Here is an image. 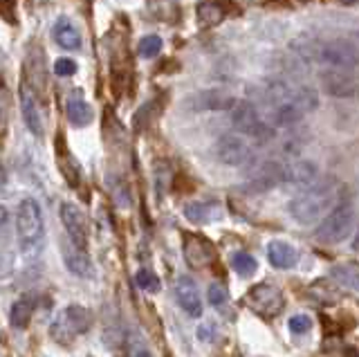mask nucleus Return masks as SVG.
I'll return each instance as SVG.
<instances>
[{
	"mask_svg": "<svg viewBox=\"0 0 359 357\" xmlns=\"http://www.w3.org/2000/svg\"><path fill=\"white\" fill-rule=\"evenodd\" d=\"M330 276L334 278L337 283H341L348 290H357V281H359V270H357V263H344V265H337L332 267Z\"/></svg>",
	"mask_w": 359,
	"mask_h": 357,
	"instance_id": "obj_26",
	"label": "nucleus"
},
{
	"mask_svg": "<svg viewBox=\"0 0 359 357\" xmlns=\"http://www.w3.org/2000/svg\"><path fill=\"white\" fill-rule=\"evenodd\" d=\"M20 110H22V119H25L27 128L34 133L36 137H43L45 133V119L41 113V106L34 97V90L27 88L25 83L20 86Z\"/></svg>",
	"mask_w": 359,
	"mask_h": 357,
	"instance_id": "obj_14",
	"label": "nucleus"
},
{
	"mask_svg": "<svg viewBox=\"0 0 359 357\" xmlns=\"http://www.w3.org/2000/svg\"><path fill=\"white\" fill-rule=\"evenodd\" d=\"M7 119H9V97H7V90L3 88V90H0V133H5Z\"/></svg>",
	"mask_w": 359,
	"mask_h": 357,
	"instance_id": "obj_34",
	"label": "nucleus"
},
{
	"mask_svg": "<svg viewBox=\"0 0 359 357\" xmlns=\"http://www.w3.org/2000/svg\"><path fill=\"white\" fill-rule=\"evenodd\" d=\"M128 357H151V351L146 349V344L137 335H133L128 339Z\"/></svg>",
	"mask_w": 359,
	"mask_h": 357,
	"instance_id": "obj_32",
	"label": "nucleus"
},
{
	"mask_svg": "<svg viewBox=\"0 0 359 357\" xmlns=\"http://www.w3.org/2000/svg\"><path fill=\"white\" fill-rule=\"evenodd\" d=\"M25 76L27 79L22 81L27 88H45V61H43V52L39 48H32L27 54V61H25Z\"/></svg>",
	"mask_w": 359,
	"mask_h": 357,
	"instance_id": "obj_18",
	"label": "nucleus"
},
{
	"mask_svg": "<svg viewBox=\"0 0 359 357\" xmlns=\"http://www.w3.org/2000/svg\"><path fill=\"white\" fill-rule=\"evenodd\" d=\"M216 155H218V160L222 164H227V166H241L245 162H250L252 151H250V147H247V142L243 137L227 133V135H222L218 140V144H216Z\"/></svg>",
	"mask_w": 359,
	"mask_h": 357,
	"instance_id": "obj_12",
	"label": "nucleus"
},
{
	"mask_svg": "<svg viewBox=\"0 0 359 357\" xmlns=\"http://www.w3.org/2000/svg\"><path fill=\"white\" fill-rule=\"evenodd\" d=\"M301 3H308V0H301Z\"/></svg>",
	"mask_w": 359,
	"mask_h": 357,
	"instance_id": "obj_39",
	"label": "nucleus"
},
{
	"mask_svg": "<svg viewBox=\"0 0 359 357\" xmlns=\"http://www.w3.org/2000/svg\"><path fill=\"white\" fill-rule=\"evenodd\" d=\"M135 281H137V288L144 290V292H157V290H160V278L151 270H140L135 274Z\"/></svg>",
	"mask_w": 359,
	"mask_h": 357,
	"instance_id": "obj_29",
	"label": "nucleus"
},
{
	"mask_svg": "<svg viewBox=\"0 0 359 357\" xmlns=\"http://www.w3.org/2000/svg\"><path fill=\"white\" fill-rule=\"evenodd\" d=\"M245 306L258 317L272 319V317L280 315V310H283V306H285V299H283V292H280L276 285L258 283L245 295Z\"/></svg>",
	"mask_w": 359,
	"mask_h": 357,
	"instance_id": "obj_7",
	"label": "nucleus"
},
{
	"mask_svg": "<svg viewBox=\"0 0 359 357\" xmlns=\"http://www.w3.org/2000/svg\"><path fill=\"white\" fill-rule=\"evenodd\" d=\"M227 299H229V292H227V285L224 283H211L209 285V304L211 306H222Z\"/></svg>",
	"mask_w": 359,
	"mask_h": 357,
	"instance_id": "obj_31",
	"label": "nucleus"
},
{
	"mask_svg": "<svg viewBox=\"0 0 359 357\" xmlns=\"http://www.w3.org/2000/svg\"><path fill=\"white\" fill-rule=\"evenodd\" d=\"M90 323H93V312L83 306H67L56 321L52 323V337L56 342H70L72 337H79V335L88 332Z\"/></svg>",
	"mask_w": 359,
	"mask_h": 357,
	"instance_id": "obj_5",
	"label": "nucleus"
},
{
	"mask_svg": "<svg viewBox=\"0 0 359 357\" xmlns=\"http://www.w3.org/2000/svg\"><path fill=\"white\" fill-rule=\"evenodd\" d=\"M231 124L236 130H241L243 135L252 137L256 142H267L274 137V130L269 128L258 115V110L250 102H236L231 108Z\"/></svg>",
	"mask_w": 359,
	"mask_h": 357,
	"instance_id": "obj_6",
	"label": "nucleus"
},
{
	"mask_svg": "<svg viewBox=\"0 0 359 357\" xmlns=\"http://www.w3.org/2000/svg\"><path fill=\"white\" fill-rule=\"evenodd\" d=\"M9 214H7V209L5 207H0V227H5V222H7Z\"/></svg>",
	"mask_w": 359,
	"mask_h": 357,
	"instance_id": "obj_37",
	"label": "nucleus"
},
{
	"mask_svg": "<svg viewBox=\"0 0 359 357\" xmlns=\"http://www.w3.org/2000/svg\"><path fill=\"white\" fill-rule=\"evenodd\" d=\"M59 166H61V173H63V177L67 180V184H70V187H79V182H81V171H79L76 160L65 151V147L59 149Z\"/></svg>",
	"mask_w": 359,
	"mask_h": 357,
	"instance_id": "obj_27",
	"label": "nucleus"
},
{
	"mask_svg": "<svg viewBox=\"0 0 359 357\" xmlns=\"http://www.w3.org/2000/svg\"><path fill=\"white\" fill-rule=\"evenodd\" d=\"M287 326H290V330L294 332V335H303V332H308L312 328V321L306 315H294V317L290 319Z\"/></svg>",
	"mask_w": 359,
	"mask_h": 357,
	"instance_id": "obj_33",
	"label": "nucleus"
},
{
	"mask_svg": "<svg viewBox=\"0 0 359 357\" xmlns=\"http://www.w3.org/2000/svg\"><path fill=\"white\" fill-rule=\"evenodd\" d=\"M61 220H63V227L67 231L70 243H74L76 248L86 250L88 248V220L83 216V211L72 203H63L61 205Z\"/></svg>",
	"mask_w": 359,
	"mask_h": 357,
	"instance_id": "obj_10",
	"label": "nucleus"
},
{
	"mask_svg": "<svg viewBox=\"0 0 359 357\" xmlns=\"http://www.w3.org/2000/svg\"><path fill=\"white\" fill-rule=\"evenodd\" d=\"M162 52V39L160 36H144L140 41V54L146 59L157 57Z\"/></svg>",
	"mask_w": 359,
	"mask_h": 357,
	"instance_id": "obj_30",
	"label": "nucleus"
},
{
	"mask_svg": "<svg viewBox=\"0 0 359 357\" xmlns=\"http://www.w3.org/2000/svg\"><path fill=\"white\" fill-rule=\"evenodd\" d=\"M280 182H283V166H280L278 162H263L250 173L245 189L250 194H263V191H269V189L280 184Z\"/></svg>",
	"mask_w": 359,
	"mask_h": 357,
	"instance_id": "obj_11",
	"label": "nucleus"
},
{
	"mask_svg": "<svg viewBox=\"0 0 359 357\" xmlns=\"http://www.w3.org/2000/svg\"><path fill=\"white\" fill-rule=\"evenodd\" d=\"M63 261L67 265V270L76 276H90L93 274V263H90V256L86 254V250L76 248L74 243L65 241L63 243Z\"/></svg>",
	"mask_w": 359,
	"mask_h": 357,
	"instance_id": "obj_17",
	"label": "nucleus"
},
{
	"mask_svg": "<svg viewBox=\"0 0 359 357\" xmlns=\"http://www.w3.org/2000/svg\"><path fill=\"white\" fill-rule=\"evenodd\" d=\"M224 16H227V7H224L222 3H218V0L202 3L198 7V20H200V25H205V27L220 25L224 20Z\"/></svg>",
	"mask_w": 359,
	"mask_h": 357,
	"instance_id": "obj_25",
	"label": "nucleus"
},
{
	"mask_svg": "<svg viewBox=\"0 0 359 357\" xmlns=\"http://www.w3.org/2000/svg\"><path fill=\"white\" fill-rule=\"evenodd\" d=\"M267 259L274 267H278V270H287V267L297 263V252L287 243L272 241L267 245Z\"/></svg>",
	"mask_w": 359,
	"mask_h": 357,
	"instance_id": "obj_21",
	"label": "nucleus"
},
{
	"mask_svg": "<svg viewBox=\"0 0 359 357\" xmlns=\"http://www.w3.org/2000/svg\"><path fill=\"white\" fill-rule=\"evenodd\" d=\"M175 299L177 304L182 306V310L189 317H200L202 315V301H200V292L198 285L194 283V278L189 276H180L175 283Z\"/></svg>",
	"mask_w": 359,
	"mask_h": 357,
	"instance_id": "obj_16",
	"label": "nucleus"
},
{
	"mask_svg": "<svg viewBox=\"0 0 359 357\" xmlns=\"http://www.w3.org/2000/svg\"><path fill=\"white\" fill-rule=\"evenodd\" d=\"M184 259L191 267H207L216 261V250L198 234H184Z\"/></svg>",
	"mask_w": 359,
	"mask_h": 357,
	"instance_id": "obj_13",
	"label": "nucleus"
},
{
	"mask_svg": "<svg viewBox=\"0 0 359 357\" xmlns=\"http://www.w3.org/2000/svg\"><path fill=\"white\" fill-rule=\"evenodd\" d=\"M54 72L59 76H70V74L76 72V63L72 59H59L54 65Z\"/></svg>",
	"mask_w": 359,
	"mask_h": 357,
	"instance_id": "obj_35",
	"label": "nucleus"
},
{
	"mask_svg": "<svg viewBox=\"0 0 359 357\" xmlns=\"http://www.w3.org/2000/svg\"><path fill=\"white\" fill-rule=\"evenodd\" d=\"M319 106V97L312 88H299L297 93H292V97H287L285 102L276 104L274 113H272V121L276 126H292L301 121V117L310 113Z\"/></svg>",
	"mask_w": 359,
	"mask_h": 357,
	"instance_id": "obj_4",
	"label": "nucleus"
},
{
	"mask_svg": "<svg viewBox=\"0 0 359 357\" xmlns=\"http://www.w3.org/2000/svg\"><path fill=\"white\" fill-rule=\"evenodd\" d=\"M0 3H7V0H0Z\"/></svg>",
	"mask_w": 359,
	"mask_h": 357,
	"instance_id": "obj_40",
	"label": "nucleus"
},
{
	"mask_svg": "<svg viewBox=\"0 0 359 357\" xmlns=\"http://www.w3.org/2000/svg\"><path fill=\"white\" fill-rule=\"evenodd\" d=\"M52 36L65 50H79V48H81V34H79V29L67 18L56 20L54 27H52Z\"/></svg>",
	"mask_w": 359,
	"mask_h": 357,
	"instance_id": "obj_19",
	"label": "nucleus"
},
{
	"mask_svg": "<svg viewBox=\"0 0 359 357\" xmlns=\"http://www.w3.org/2000/svg\"><path fill=\"white\" fill-rule=\"evenodd\" d=\"M292 50L299 52L306 61H319L330 68H355L357 46L353 41H314L299 39L292 43Z\"/></svg>",
	"mask_w": 359,
	"mask_h": 357,
	"instance_id": "obj_1",
	"label": "nucleus"
},
{
	"mask_svg": "<svg viewBox=\"0 0 359 357\" xmlns=\"http://www.w3.org/2000/svg\"><path fill=\"white\" fill-rule=\"evenodd\" d=\"M65 113H67V119H70V124L76 126V128H83V126L90 124V121H93V108L83 102V97L79 93H74L70 99H67Z\"/></svg>",
	"mask_w": 359,
	"mask_h": 357,
	"instance_id": "obj_20",
	"label": "nucleus"
},
{
	"mask_svg": "<svg viewBox=\"0 0 359 357\" xmlns=\"http://www.w3.org/2000/svg\"><path fill=\"white\" fill-rule=\"evenodd\" d=\"M231 267H233V272H236V274H241V276H252V274L258 270V263H256V259H254L252 254L238 252V254H233Z\"/></svg>",
	"mask_w": 359,
	"mask_h": 357,
	"instance_id": "obj_28",
	"label": "nucleus"
},
{
	"mask_svg": "<svg viewBox=\"0 0 359 357\" xmlns=\"http://www.w3.org/2000/svg\"><path fill=\"white\" fill-rule=\"evenodd\" d=\"M14 272V256L9 252H0V278H7Z\"/></svg>",
	"mask_w": 359,
	"mask_h": 357,
	"instance_id": "obj_36",
	"label": "nucleus"
},
{
	"mask_svg": "<svg viewBox=\"0 0 359 357\" xmlns=\"http://www.w3.org/2000/svg\"><path fill=\"white\" fill-rule=\"evenodd\" d=\"M321 86L325 93L337 99H351L357 95L355 72H348L346 68H330L321 72Z\"/></svg>",
	"mask_w": 359,
	"mask_h": 357,
	"instance_id": "obj_9",
	"label": "nucleus"
},
{
	"mask_svg": "<svg viewBox=\"0 0 359 357\" xmlns=\"http://www.w3.org/2000/svg\"><path fill=\"white\" fill-rule=\"evenodd\" d=\"M184 216L196 222V225H205V222H213L222 218V209L216 203H191L184 209Z\"/></svg>",
	"mask_w": 359,
	"mask_h": 357,
	"instance_id": "obj_22",
	"label": "nucleus"
},
{
	"mask_svg": "<svg viewBox=\"0 0 359 357\" xmlns=\"http://www.w3.org/2000/svg\"><path fill=\"white\" fill-rule=\"evenodd\" d=\"M18 241L22 248H34L43 238V214L36 200L25 198L18 207V220H16Z\"/></svg>",
	"mask_w": 359,
	"mask_h": 357,
	"instance_id": "obj_8",
	"label": "nucleus"
},
{
	"mask_svg": "<svg viewBox=\"0 0 359 357\" xmlns=\"http://www.w3.org/2000/svg\"><path fill=\"white\" fill-rule=\"evenodd\" d=\"M337 200V189L334 180H323L317 184H310L306 191H301L294 200L290 203V214L299 220L301 225H314L321 220L328 211L334 207Z\"/></svg>",
	"mask_w": 359,
	"mask_h": 357,
	"instance_id": "obj_2",
	"label": "nucleus"
},
{
	"mask_svg": "<svg viewBox=\"0 0 359 357\" xmlns=\"http://www.w3.org/2000/svg\"><path fill=\"white\" fill-rule=\"evenodd\" d=\"M34 308H36V301L34 297L25 295L20 297L14 306H11V315H9V321L14 328H27L29 321H32V315H34Z\"/></svg>",
	"mask_w": 359,
	"mask_h": 357,
	"instance_id": "obj_24",
	"label": "nucleus"
},
{
	"mask_svg": "<svg viewBox=\"0 0 359 357\" xmlns=\"http://www.w3.org/2000/svg\"><path fill=\"white\" fill-rule=\"evenodd\" d=\"M233 104H236L233 97L218 93V90L198 93L184 102V106L194 110V113H207V110H231Z\"/></svg>",
	"mask_w": 359,
	"mask_h": 357,
	"instance_id": "obj_15",
	"label": "nucleus"
},
{
	"mask_svg": "<svg viewBox=\"0 0 359 357\" xmlns=\"http://www.w3.org/2000/svg\"><path fill=\"white\" fill-rule=\"evenodd\" d=\"M344 5H357V0H341Z\"/></svg>",
	"mask_w": 359,
	"mask_h": 357,
	"instance_id": "obj_38",
	"label": "nucleus"
},
{
	"mask_svg": "<svg viewBox=\"0 0 359 357\" xmlns=\"http://www.w3.org/2000/svg\"><path fill=\"white\" fill-rule=\"evenodd\" d=\"M314 177H317V166L312 162H294L290 166H283V182L312 184Z\"/></svg>",
	"mask_w": 359,
	"mask_h": 357,
	"instance_id": "obj_23",
	"label": "nucleus"
},
{
	"mask_svg": "<svg viewBox=\"0 0 359 357\" xmlns=\"http://www.w3.org/2000/svg\"><path fill=\"white\" fill-rule=\"evenodd\" d=\"M353 227H355V209L351 205H339L323 216L314 236L325 245H337L351 236Z\"/></svg>",
	"mask_w": 359,
	"mask_h": 357,
	"instance_id": "obj_3",
	"label": "nucleus"
}]
</instances>
